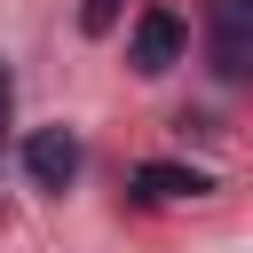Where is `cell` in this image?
<instances>
[{
  "mask_svg": "<svg viewBox=\"0 0 253 253\" xmlns=\"http://www.w3.org/2000/svg\"><path fill=\"white\" fill-rule=\"evenodd\" d=\"M206 63L221 87L253 71V0H206Z\"/></svg>",
  "mask_w": 253,
  "mask_h": 253,
  "instance_id": "1",
  "label": "cell"
},
{
  "mask_svg": "<svg viewBox=\"0 0 253 253\" xmlns=\"http://www.w3.org/2000/svg\"><path fill=\"white\" fill-rule=\"evenodd\" d=\"M79 134L71 126H40V134H24V174H32V190H71L79 182Z\"/></svg>",
  "mask_w": 253,
  "mask_h": 253,
  "instance_id": "2",
  "label": "cell"
},
{
  "mask_svg": "<svg viewBox=\"0 0 253 253\" xmlns=\"http://www.w3.org/2000/svg\"><path fill=\"white\" fill-rule=\"evenodd\" d=\"M182 47H190V32H182V16L174 8H142L134 16V40H126V55H134V71H174L182 63Z\"/></svg>",
  "mask_w": 253,
  "mask_h": 253,
  "instance_id": "3",
  "label": "cell"
},
{
  "mask_svg": "<svg viewBox=\"0 0 253 253\" xmlns=\"http://www.w3.org/2000/svg\"><path fill=\"white\" fill-rule=\"evenodd\" d=\"M206 190H213V174H198V166H166V158L134 166V198H150V206H166V198H206Z\"/></svg>",
  "mask_w": 253,
  "mask_h": 253,
  "instance_id": "4",
  "label": "cell"
},
{
  "mask_svg": "<svg viewBox=\"0 0 253 253\" xmlns=\"http://www.w3.org/2000/svg\"><path fill=\"white\" fill-rule=\"evenodd\" d=\"M119 16H126V0H79V32H95V40H103Z\"/></svg>",
  "mask_w": 253,
  "mask_h": 253,
  "instance_id": "5",
  "label": "cell"
},
{
  "mask_svg": "<svg viewBox=\"0 0 253 253\" xmlns=\"http://www.w3.org/2000/svg\"><path fill=\"white\" fill-rule=\"evenodd\" d=\"M8 103H16V79H8V63H0V126H8Z\"/></svg>",
  "mask_w": 253,
  "mask_h": 253,
  "instance_id": "6",
  "label": "cell"
}]
</instances>
